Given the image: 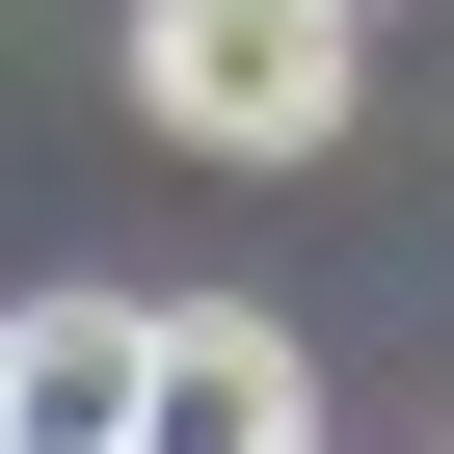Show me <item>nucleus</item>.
I'll return each mask as SVG.
<instances>
[{
  "label": "nucleus",
  "instance_id": "nucleus-1",
  "mask_svg": "<svg viewBox=\"0 0 454 454\" xmlns=\"http://www.w3.org/2000/svg\"><path fill=\"white\" fill-rule=\"evenodd\" d=\"M348 54H374V0H134V107L214 134V160H321Z\"/></svg>",
  "mask_w": 454,
  "mask_h": 454
},
{
  "label": "nucleus",
  "instance_id": "nucleus-2",
  "mask_svg": "<svg viewBox=\"0 0 454 454\" xmlns=\"http://www.w3.org/2000/svg\"><path fill=\"white\" fill-rule=\"evenodd\" d=\"M134 454H321V374H294V321L187 294V321H160V401H134Z\"/></svg>",
  "mask_w": 454,
  "mask_h": 454
},
{
  "label": "nucleus",
  "instance_id": "nucleus-3",
  "mask_svg": "<svg viewBox=\"0 0 454 454\" xmlns=\"http://www.w3.org/2000/svg\"><path fill=\"white\" fill-rule=\"evenodd\" d=\"M134 401H160V321H134V294L0 321V454H134Z\"/></svg>",
  "mask_w": 454,
  "mask_h": 454
}]
</instances>
